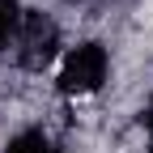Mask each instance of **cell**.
<instances>
[{
    "label": "cell",
    "instance_id": "4",
    "mask_svg": "<svg viewBox=\"0 0 153 153\" xmlns=\"http://www.w3.org/2000/svg\"><path fill=\"white\" fill-rule=\"evenodd\" d=\"M26 13H30L26 0H0V55H13L22 26H26Z\"/></svg>",
    "mask_w": 153,
    "mask_h": 153
},
{
    "label": "cell",
    "instance_id": "3",
    "mask_svg": "<svg viewBox=\"0 0 153 153\" xmlns=\"http://www.w3.org/2000/svg\"><path fill=\"white\" fill-rule=\"evenodd\" d=\"M0 153H68V149L51 123H22L0 140Z\"/></svg>",
    "mask_w": 153,
    "mask_h": 153
},
{
    "label": "cell",
    "instance_id": "6",
    "mask_svg": "<svg viewBox=\"0 0 153 153\" xmlns=\"http://www.w3.org/2000/svg\"><path fill=\"white\" fill-rule=\"evenodd\" d=\"M145 153H153V145H149V149H145Z\"/></svg>",
    "mask_w": 153,
    "mask_h": 153
},
{
    "label": "cell",
    "instance_id": "5",
    "mask_svg": "<svg viewBox=\"0 0 153 153\" xmlns=\"http://www.w3.org/2000/svg\"><path fill=\"white\" fill-rule=\"evenodd\" d=\"M140 128L153 136V85H149V94H145V106H140Z\"/></svg>",
    "mask_w": 153,
    "mask_h": 153
},
{
    "label": "cell",
    "instance_id": "1",
    "mask_svg": "<svg viewBox=\"0 0 153 153\" xmlns=\"http://www.w3.org/2000/svg\"><path fill=\"white\" fill-rule=\"evenodd\" d=\"M115 81V51L98 34H76L51 68V89L64 102H89Z\"/></svg>",
    "mask_w": 153,
    "mask_h": 153
},
{
    "label": "cell",
    "instance_id": "2",
    "mask_svg": "<svg viewBox=\"0 0 153 153\" xmlns=\"http://www.w3.org/2000/svg\"><path fill=\"white\" fill-rule=\"evenodd\" d=\"M68 47V34H64V22L55 9H38L30 4L26 13V26H22V38H17V47L9 60L22 68V72H51L55 60H60V51Z\"/></svg>",
    "mask_w": 153,
    "mask_h": 153
}]
</instances>
